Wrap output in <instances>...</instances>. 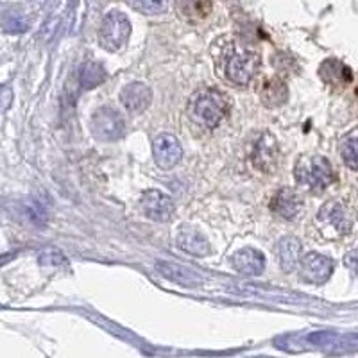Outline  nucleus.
<instances>
[{"label": "nucleus", "instance_id": "obj_21", "mask_svg": "<svg viewBox=\"0 0 358 358\" xmlns=\"http://www.w3.org/2000/svg\"><path fill=\"white\" fill-rule=\"evenodd\" d=\"M342 159L351 171H357L358 167V152H357V138H350L342 145Z\"/></svg>", "mask_w": 358, "mask_h": 358}, {"label": "nucleus", "instance_id": "obj_8", "mask_svg": "<svg viewBox=\"0 0 358 358\" xmlns=\"http://www.w3.org/2000/svg\"><path fill=\"white\" fill-rule=\"evenodd\" d=\"M143 213L156 222H167L174 213V203L167 194L159 190H147L142 196Z\"/></svg>", "mask_w": 358, "mask_h": 358}, {"label": "nucleus", "instance_id": "obj_25", "mask_svg": "<svg viewBox=\"0 0 358 358\" xmlns=\"http://www.w3.org/2000/svg\"><path fill=\"white\" fill-rule=\"evenodd\" d=\"M8 99H9V90H6L0 86V108H2V104H4Z\"/></svg>", "mask_w": 358, "mask_h": 358}, {"label": "nucleus", "instance_id": "obj_17", "mask_svg": "<svg viewBox=\"0 0 358 358\" xmlns=\"http://www.w3.org/2000/svg\"><path fill=\"white\" fill-rule=\"evenodd\" d=\"M156 268L159 271L162 276H165L167 280L174 281V283H179V285H185V287H201L203 285V280L201 276H197L194 271L190 268L183 267V265H176V264H167V262H159L156 264Z\"/></svg>", "mask_w": 358, "mask_h": 358}, {"label": "nucleus", "instance_id": "obj_15", "mask_svg": "<svg viewBox=\"0 0 358 358\" xmlns=\"http://www.w3.org/2000/svg\"><path fill=\"white\" fill-rule=\"evenodd\" d=\"M258 94L265 108H278L283 106L289 99V88L281 78H267L262 81Z\"/></svg>", "mask_w": 358, "mask_h": 358}, {"label": "nucleus", "instance_id": "obj_18", "mask_svg": "<svg viewBox=\"0 0 358 358\" xmlns=\"http://www.w3.org/2000/svg\"><path fill=\"white\" fill-rule=\"evenodd\" d=\"M276 252L281 268L285 273H292V271L299 267V262H301V242L297 241V238H294V236L281 238Z\"/></svg>", "mask_w": 358, "mask_h": 358}, {"label": "nucleus", "instance_id": "obj_1", "mask_svg": "<svg viewBox=\"0 0 358 358\" xmlns=\"http://www.w3.org/2000/svg\"><path fill=\"white\" fill-rule=\"evenodd\" d=\"M229 113V99L217 88H203L190 97L188 115L199 126L215 129Z\"/></svg>", "mask_w": 358, "mask_h": 358}, {"label": "nucleus", "instance_id": "obj_22", "mask_svg": "<svg viewBox=\"0 0 358 358\" xmlns=\"http://www.w3.org/2000/svg\"><path fill=\"white\" fill-rule=\"evenodd\" d=\"M131 8L136 9V11L143 13V15H158L167 9V4L163 2H149V0H143V2H131Z\"/></svg>", "mask_w": 358, "mask_h": 358}, {"label": "nucleus", "instance_id": "obj_10", "mask_svg": "<svg viewBox=\"0 0 358 358\" xmlns=\"http://www.w3.org/2000/svg\"><path fill=\"white\" fill-rule=\"evenodd\" d=\"M271 210L281 219L294 220L303 212V201L297 196V192L292 188H281L276 192V196L271 201Z\"/></svg>", "mask_w": 358, "mask_h": 358}, {"label": "nucleus", "instance_id": "obj_4", "mask_svg": "<svg viewBox=\"0 0 358 358\" xmlns=\"http://www.w3.org/2000/svg\"><path fill=\"white\" fill-rule=\"evenodd\" d=\"M131 36V24L129 18L120 11H110L104 17L99 31V40L104 49L111 50H120L124 45L127 43Z\"/></svg>", "mask_w": 358, "mask_h": 358}, {"label": "nucleus", "instance_id": "obj_3", "mask_svg": "<svg viewBox=\"0 0 358 358\" xmlns=\"http://www.w3.org/2000/svg\"><path fill=\"white\" fill-rule=\"evenodd\" d=\"M260 65V54L252 50H236L235 47H231V52L228 54L224 63V72H226V79L233 85L248 86L257 78Z\"/></svg>", "mask_w": 358, "mask_h": 358}, {"label": "nucleus", "instance_id": "obj_9", "mask_svg": "<svg viewBox=\"0 0 358 358\" xmlns=\"http://www.w3.org/2000/svg\"><path fill=\"white\" fill-rule=\"evenodd\" d=\"M120 101L131 113H142L151 106L152 92L143 83H131V85L124 86V90L120 92Z\"/></svg>", "mask_w": 358, "mask_h": 358}, {"label": "nucleus", "instance_id": "obj_19", "mask_svg": "<svg viewBox=\"0 0 358 358\" xmlns=\"http://www.w3.org/2000/svg\"><path fill=\"white\" fill-rule=\"evenodd\" d=\"M178 15L183 20L196 24V22L204 20L212 11V4L210 2H178L176 4Z\"/></svg>", "mask_w": 358, "mask_h": 358}, {"label": "nucleus", "instance_id": "obj_7", "mask_svg": "<svg viewBox=\"0 0 358 358\" xmlns=\"http://www.w3.org/2000/svg\"><path fill=\"white\" fill-rule=\"evenodd\" d=\"M299 268H301L303 280L321 285L330 280V276L334 274V262L319 252H310L299 262Z\"/></svg>", "mask_w": 358, "mask_h": 358}, {"label": "nucleus", "instance_id": "obj_14", "mask_svg": "<svg viewBox=\"0 0 358 358\" xmlns=\"http://www.w3.org/2000/svg\"><path fill=\"white\" fill-rule=\"evenodd\" d=\"M319 76L326 85L334 86V88H346L353 81V72H351L350 66L344 65L341 59H335V57H330L322 63L321 69H319Z\"/></svg>", "mask_w": 358, "mask_h": 358}, {"label": "nucleus", "instance_id": "obj_20", "mask_svg": "<svg viewBox=\"0 0 358 358\" xmlns=\"http://www.w3.org/2000/svg\"><path fill=\"white\" fill-rule=\"evenodd\" d=\"M104 79H106V70H104V66L99 65V63L86 62L85 65L79 69V83H81L83 88H95V86H99L101 83H104Z\"/></svg>", "mask_w": 358, "mask_h": 358}, {"label": "nucleus", "instance_id": "obj_16", "mask_svg": "<svg viewBox=\"0 0 358 358\" xmlns=\"http://www.w3.org/2000/svg\"><path fill=\"white\" fill-rule=\"evenodd\" d=\"M176 244L181 251L188 252V255H196V257H204L210 252V244L204 238V235H201V231L194 228H187L183 226L181 231L176 236Z\"/></svg>", "mask_w": 358, "mask_h": 358}, {"label": "nucleus", "instance_id": "obj_12", "mask_svg": "<svg viewBox=\"0 0 358 358\" xmlns=\"http://www.w3.org/2000/svg\"><path fill=\"white\" fill-rule=\"evenodd\" d=\"M278 156H280V152H278L276 140L268 133L262 134V138L257 142L251 156L255 167L264 172H273L278 165Z\"/></svg>", "mask_w": 358, "mask_h": 358}, {"label": "nucleus", "instance_id": "obj_2", "mask_svg": "<svg viewBox=\"0 0 358 358\" xmlns=\"http://www.w3.org/2000/svg\"><path fill=\"white\" fill-rule=\"evenodd\" d=\"M294 176H296L297 183L315 194L324 192L337 179L331 163L322 156H305V158L297 159Z\"/></svg>", "mask_w": 358, "mask_h": 358}, {"label": "nucleus", "instance_id": "obj_11", "mask_svg": "<svg viewBox=\"0 0 358 358\" xmlns=\"http://www.w3.org/2000/svg\"><path fill=\"white\" fill-rule=\"evenodd\" d=\"M231 265L236 273L244 276H258L264 273L265 268V257L264 252L252 248H244L236 251L231 257Z\"/></svg>", "mask_w": 358, "mask_h": 358}, {"label": "nucleus", "instance_id": "obj_24", "mask_svg": "<svg viewBox=\"0 0 358 358\" xmlns=\"http://www.w3.org/2000/svg\"><path fill=\"white\" fill-rule=\"evenodd\" d=\"M50 255H52V257H49V255H47V251L41 252L40 264L41 265H54V267H56V265H59V264H63V262H65V258H63L62 252L56 251V249H50Z\"/></svg>", "mask_w": 358, "mask_h": 358}, {"label": "nucleus", "instance_id": "obj_5", "mask_svg": "<svg viewBox=\"0 0 358 358\" xmlns=\"http://www.w3.org/2000/svg\"><path fill=\"white\" fill-rule=\"evenodd\" d=\"M90 129L94 136L102 142H117L126 133V120L117 110L110 106H104L97 110L92 117Z\"/></svg>", "mask_w": 358, "mask_h": 358}, {"label": "nucleus", "instance_id": "obj_13", "mask_svg": "<svg viewBox=\"0 0 358 358\" xmlns=\"http://www.w3.org/2000/svg\"><path fill=\"white\" fill-rule=\"evenodd\" d=\"M319 222L337 233H350L353 228V217L338 203H328L319 212Z\"/></svg>", "mask_w": 358, "mask_h": 358}, {"label": "nucleus", "instance_id": "obj_6", "mask_svg": "<svg viewBox=\"0 0 358 358\" xmlns=\"http://www.w3.org/2000/svg\"><path fill=\"white\" fill-rule=\"evenodd\" d=\"M155 162L162 169L176 167L183 158V147L174 134H158L152 143Z\"/></svg>", "mask_w": 358, "mask_h": 358}, {"label": "nucleus", "instance_id": "obj_23", "mask_svg": "<svg viewBox=\"0 0 358 358\" xmlns=\"http://www.w3.org/2000/svg\"><path fill=\"white\" fill-rule=\"evenodd\" d=\"M273 63H274V66H276L278 72H281V73H287V72H290V70H292L289 65L297 66L296 62H294V57L287 56L285 52L276 54V56L273 57Z\"/></svg>", "mask_w": 358, "mask_h": 358}]
</instances>
